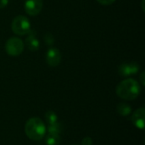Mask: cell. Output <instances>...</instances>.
Wrapping results in <instances>:
<instances>
[{
    "mask_svg": "<svg viewBox=\"0 0 145 145\" xmlns=\"http://www.w3.org/2000/svg\"><path fill=\"white\" fill-rule=\"evenodd\" d=\"M116 94L122 99L133 100L138 97L141 92L139 83L133 78H127L121 81L116 89Z\"/></svg>",
    "mask_w": 145,
    "mask_h": 145,
    "instance_id": "6da1fadb",
    "label": "cell"
},
{
    "mask_svg": "<svg viewBox=\"0 0 145 145\" xmlns=\"http://www.w3.org/2000/svg\"><path fill=\"white\" fill-rule=\"evenodd\" d=\"M26 136L34 141L41 140L46 133V127L43 121L39 117H32L29 119L25 126Z\"/></svg>",
    "mask_w": 145,
    "mask_h": 145,
    "instance_id": "7a4b0ae2",
    "label": "cell"
},
{
    "mask_svg": "<svg viewBox=\"0 0 145 145\" xmlns=\"http://www.w3.org/2000/svg\"><path fill=\"white\" fill-rule=\"evenodd\" d=\"M11 28L14 33L19 36L26 35L31 29V22L28 18L24 15H18L14 18L11 24Z\"/></svg>",
    "mask_w": 145,
    "mask_h": 145,
    "instance_id": "3957f363",
    "label": "cell"
},
{
    "mask_svg": "<svg viewBox=\"0 0 145 145\" xmlns=\"http://www.w3.org/2000/svg\"><path fill=\"white\" fill-rule=\"evenodd\" d=\"M5 50L7 54L10 56H19L22 54L24 50V43L23 41L19 37H10L7 40L5 44Z\"/></svg>",
    "mask_w": 145,
    "mask_h": 145,
    "instance_id": "277c9868",
    "label": "cell"
},
{
    "mask_svg": "<svg viewBox=\"0 0 145 145\" xmlns=\"http://www.w3.org/2000/svg\"><path fill=\"white\" fill-rule=\"evenodd\" d=\"M42 0H25L24 8L26 14L31 16L37 15L42 9Z\"/></svg>",
    "mask_w": 145,
    "mask_h": 145,
    "instance_id": "5b68a950",
    "label": "cell"
},
{
    "mask_svg": "<svg viewBox=\"0 0 145 145\" xmlns=\"http://www.w3.org/2000/svg\"><path fill=\"white\" fill-rule=\"evenodd\" d=\"M61 61V53L57 48H49L46 53V62L49 66L55 67Z\"/></svg>",
    "mask_w": 145,
    "mask_h": 145,
    "instance_id": "8992f818",
    "label": "cell"
},
{
    "mask_svg": "<svg viewBox=\"0 0 145 145\" xmlns=\"http://www.w3.org/2000/svg\"><path fill=\"white\" fill-rule=\"evenodd\" d=\"M140 69V66L136 62H131V63H122L119 68L118 72L121 76H130L132 75H135L138 72Z\"/></svg>",
    "mask_w": 145,
    "mask_h": 145,
    "instance_id": "52a82bcc",
    "label": "cell"
},
{
    "mask_svg": "<svg viewBox=\"0 0 145 145\" xmlns=\"http://www.w3.org/2000/svg\"><path fill=\"white\" fill-rule=\"evenodd\" d=\"M27 37L25 38V44L27 48L31 51H37L40 48V42L37 37V33L35 31L31 30L27 33Z\"/></svg>",
    "mask_w": 145,
    "mask_h": 145,
    "instance_id": "ba28073f",
    "label": "cell"
},
{
    "mask_svg": "<svg viewBox=\"0 0 145 145\" xmlns=\"http://www.w3.org/2000/svg\"><path fill=\"white\" fill-rule=\"evenodd\" d=\"M144 117H145V109L140 108L138 109L132 116V121L134 126L139 129L144 128Z\"/></svg>",
    "mask_w": 145,
    "mask_h": 145,
    "instance_id": "9c48e42d",
    "label": "cell"
},
{
    "mask_svg": "<svg viewBox=\"0 0 145 145\" xmlns=\"http://www.w3.org/2000/svg\"><path fill=\"white\" fill-rule=\"evenodd\" d=\"M117 112L122 116H127L131 114L132 112V108L128 104L126 103H121L117 105Z\"/></svg>",
    "mask_w": 145,
    "mask_h": 145,
    "instance_id": "30bf717a",
    "label": "cell"
},
{
    "mask_svg": "<svg viewBox=\"0 0 145 145\" xmlns=\"http://www.w3.org/2000/svg\"><path fill=\"white\" fill-rule=\"evenodd\" d=\"M60 142V137L59 133H48L47 138H46V144L48 145H58Z\"/></svg>",
    "mask_w": 145,
    "mask_h": 145,
    "instance_id": "8fae6325",
    "label": "cell"
},
{
    "mask_svg": "<svg viewBox=\"0 0 145 145\" xmlns=\"http://www.w3.org/2000/svg\"><path fill=\"white\" fill-rule=\"evenodd\" d=\"M45 118H46L48 125H51V124L57 122V119H58L57 115L54 111H48L45 114Z\"/></svg>",
    "mask_w": 145,
    "mask_h": 145,
    "instance_id": "7c38bea8",
    "label": "cell"
},
{
    "mask_svg": "<svg viewBox=\"0 0 145 145\" xmlns=\"http://www.w3.org/2000/svg\"><path fill=\"white\" fill-rule=\"evenodd\" d=\"M61 127H60V124L57 122L48 125V133H60Z\"/></svg>",
    "mask_w": 145,
    "mask_h": 145,
    "instance_id": "4fadbf2b",
    "label": "cell"
},
{
    "mask_svg": "<svg viewBox=\"0 0 145 145\" xmlns=\"http://www.w3.org/2000/svg\"><path fill=\"white\" fill-rule=\"evenodd\" d=\"M44 40H45L46 44L48 45V46H52L53 43L54 42V37H53V35H52L51 33H49V32H48V33L45 34V36H44Z\"/></svg>",
    "mask_w": 145,
    "mask_h": 145,
    "instance_id": "5bb4252c",
    "label": "cell"
},
{
    "mask_svg": "<svg viewBox=\"0 0 145 145\" xmlns=\"http://www.w3.org/2000/svg\"><path fill=\"white\" fill-rule=\"evenodd\" d=\"M93 144V140L91 138L89 137H87V138H84L82 141V145H92Z\"/></svg>",
    "mask_w": 145,
    "mask_h": 145,
    "instance_id": "9a60e30c",
    "label": "cell"
},
{
    "mask_svg": "<svg viewBox=\"0 0 145 145\" xmlns=\"http://www.w3.org/2000/svg\"><path fill=\"white\" fill-rule=\"evenodd\" d=\"M97 2H99L100 4H103V5H110L114 3L116 0H97Z\"/></svg>",
    "mask_w": 145,
    "mask_h": 145,
    "instance_id": "2e32d148",
    "label": "cell"
},
{
    "mask_svg": "<svg viewBox=\"0 0 145 145\" xmlns=\"http://www.w3.org/2000/svg\"><path fill=\"white\" fill-rule=\"evenodd\" d=\"M8 3V0H0V8H5Z\"/></svg>",
    "mask_w": 145,
    "mask_h": 145,
    "instance_id": "e0dca14e",
    "label": "cell"
},
{
    "mask_svg": "<svg viewBox=\"0 0 145 145\" xmlns=\"http://www.w3.org/2000/svg\"><path fill=\"white\" fill-rule=\"evenodd\" d=\"M141 82H142V85L144 86V72H142L141 74Z\"/></svg>",
    "mask_w": 145,
    "mask_h": 145,
    "instance_id": "ac0fdd59",
    "label": "cell"
}]
</instances>
